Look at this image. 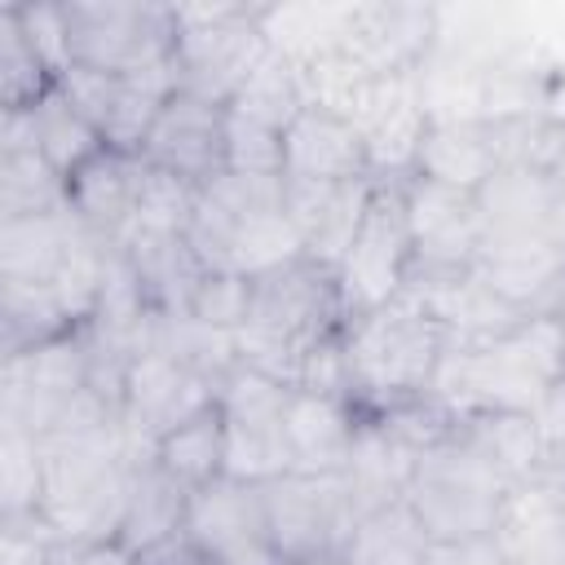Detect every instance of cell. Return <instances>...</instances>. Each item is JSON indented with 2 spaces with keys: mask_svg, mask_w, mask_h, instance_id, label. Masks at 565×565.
Listing matches in <instances>:
<instances>
[{
  "mask_svg": "<svg viewBox=\"0 0 565 565\" xmlns=\"http://www.w3.org/2000/svg\"><path fill=\"white\" fill-rule=\"evenodd\" d=\"M344 322L349 313H344L335 269L300 256L282 269L252 278V300H247L243 327L234 331V349L243 366L287 388H300L305 362L322 344L340 340Z\"/></svg>",
  "mask_w": 565,
  "mask_h": 565,
  "instance_id": "6da1fadb",
  "label": "cell"
},
{
  "mask_svg": "<svg viewBox=\"0 0 565 565\" xmlns=\"http://www.w3.org/2000/svg\"><path fill=\"white\" fill-rule=\"evenodd\" d=\"M565 380V318L534 313L512 331L481 344H450L428 397L455 419L486 411L534 415L543 397Z\"/></svg>",
  "mask_w": 565,
  "mask_h": 565,
  "instance_id": "7a4b0ae2",
  "label": "cell"
},
{
  "mask_svg": "<svg viewBox=\"0 0 565 565\" xmlns=\"http://www.w3.org/2000/svg\"><path fill=\"white\" fill-rule=\"evenodd\" d=\"M446 349V327L415 291H402L397 300L344 322V397L358 406V415H384L419 402L433 388Z\"/></svg>",
  "mask_w": 565,
  "mask_h": 565,
  "instance_id": "3957f363",
  "label": "cell"
},
{
  "mask_svg": "<svg viewBox=\"0 0 565 565\" xmlns=\"http://www.w3.org/2000/svg\"><path fill=\"white\" fill-rule=\"evenodd\" d=\"M185 238L203 269H230L243 278H260L305 256L287 216V177L260 172H221L207 181Z\"/></svg>",
  "mask_w": 565,
  "mask_h": 565,
  "instance_id": "277c9868",
  "label": "cell"
},
{
  "mask_svg": "<svg viewBox=\"0 0 565 565\" xmlns=\"http://www.w3.org/2000/svg\"><path fill=\"white\" fill-rule=\"evenodd\" d=\"M512 490L516 481H508L455 424L450 437L419 450L406 503L415 508L433 543H455V539L494 534Z\"/></svg>",
  "mask_w": 565,
  "mask_h": 565,
  "instance_id": "5b68a950",
  "label": "cell"
},
{
  "mask_svg": "<svg viewBox=\"0 0 565 565\" xmlns=\"http://www.w3.org/2000/svg\"><path fill=\"white\" fill-rule=\"evenodd\" d=\"M265 4H177L172 84L203 102L230 106L256 62L269 53Z\"/></svg>",
  "mask_w": 565,
  "mask_h": 565,
  "instance_id": "8992f818",
  "label": "cell"
},
{
  "mask_svg": "<svg viewBox=\"0 0 565 565\" xmlns=\"http://www.w3.org/2000/svg\"><path fill=\"white\" fill-rule=\"evenodd\" d=\"M71 66L146 75L172 66L177 4L154 0H62Z\"/></svg>",
  "mask_w": 565,
  "mask_h": 565,
  "instance_id": "52a82bcc",
  "label": "cell"
},
{
  "mask_svg": "<svg viewBox=\"0 0 565 565\" xmlns=\"http://www.w3.org/2000/svg\"><path fill=\"white\" fill-rule=\"evenodd\" d=\"M411 269H415V243H411V225H406L402 181H375L371 207H366L344 260L335 265L344 313L358 318V313H371V309L397 300L411 287Z\"/></svg>",
  "mask_w": 565,
  "mask_h": 565,
  "instance_id": "ba28073f",
  "label": "cell"
},
{
  "mask_svg": "<svg viewBox=\"0 0 565 565\" xmlns=\"http://www.w3.org/2000/svg\"><path fill=\"white\" fill-rule=\"evenodd\" d=\"M291 393L296 388H287L243 362L216 384V411L225 424V477L265 486L287 472L282 415H287Z\"/></svg>",
  "mask_w": 565,
  "mask_h": 565,
  "instance_id": "9c48e42d",
  "label": "cell"
},
{
  "mask_svg": "<svg viewBox=\"0 0 565 565\" xmlns=\"http://www.w3.org/2000/svg\"><path fill=\"white\" fill-rule=\"evenodd\" d=\"M181 534L212 565H282L265 516V490L256 481L216 477L190 490Z\"/></svg>",
  "mask_w": 565,
  "mask_h": 565,
  "instance_id": "30bf717a",
  "label": "cell"
},
{
  "mask_svg": "<svg viewBox=\"0 0 565 565\" xmlns=\"http://www.w3.org/2000/svg\"><path fill=\"white\" fill-rule=\"evenodd\" d=\"M265 490V516L282 565H300L322 552H340L353 530V508L344 494L340 472L309 477V472H282L260 486Z\"/></svg>",
  "mask_w": 565,
  "mask_h": 565,
  "instance_id": "8fae6325",
  "label": "cell"
},
{
  "mask_svg": "<svg viewBox=\"0 0 565 565\" xmlns=\"http://www.w3.org/2000/svg\"><path fill=\"white\" fill-rule=\"evenodd\" d=\"M402 199H406V225H411V243H415L411 282L450 278V274H463L477 265V252L486 238L477 194L450 190V185H437L424 177H406Z\"/></svg>",
  "mask_w": 565,
  "mask_h": 565,
  "instance_id": "7c38bea8",
  "label": "cell"
},
{
  "mask_svg": "<svg viewBox=\"0 0 565 565\" xmlns=\"http://www.w3.org/2000/svg\"><path fill=\"white\" fill-rule=\"evenodd\" d=\"M212 406H216V384L159 349L132 358L119 393V419L137 450H154L159 437H168L172 428H181L185 419Z\"/></svg>",
  "mask_w": 565,
  "mask_h": 565,
  "instance_id": "4fadbf2b",
  "label": "cell"
},
{
  "mask_svg": "<svg viewBox=\"0 0 565 565\" xmlns=\"http://www.w3.org/2000/svg\"><path fill=\"white\" fill-rule=\"evenodd\" d=\"M57 88L84 110V119L102 132L110 150H132L141 154V141L159 115V106L177 93L172 66L168 71H146V75H106V71H84L71 66Z\"/></svg>",
  "mask_w": 565,
  "mask_h": 565,
  "instance_id": "5bb4252c",
  "label": "cell"
},
{
  "mask_svg": "<svg viewBox=\"0 0 565 565\" xmlns=\"http://www.w3.org/2000/svg\"><path fill=\"white\" fill-rule=\"evenodd\" d=\"M225 124L230 110L216 102H203L194 93H172L146 141H141V159L194 190H203L207 181H216L225 172Z\"/></svg>",
  "mask_w": 565,
  "mask_h": 565,
  "instance_id": "9a60e30c",
  "label": "cell"
},
{
  "mask_svg": "<svg viewBox=\"0 0 565 565\" xmlns=\"http://www.w3.org/2000/svg\"><path fill=\"white\" fill-rule=\"evenodd\" d=\"M441 9L437 4H393V0H353V22L344 53L366 75H411L437 49Z\"/></svg>",
  "mask_w": 565,
  "mask_h": 565,
  "instance_id": "2e32d148",
  "label": "cell"
},
{
  "mask_svg": "<svg viewBox=\"0 0 565 565\" xmlns=\"http://www.w3.org/2000/svg\"><path fill=\"white\" fill-rule=\"evenodd\" d=\"M141 185H146V159L132 154V150H110L106 146L79 172L66 177V207L88 234L119 247L132 234Z\"/></svg>",
  "mask_w": 565,
  "mask_h": 565,
  "instance_id": "e0dca14e",
  "label": "cell"
},
{
  "mask_svg": "<svg viewBox=\"0 0 565 565\" xmlns=\"http://www.w3.org/2000/svg\"><path fill=\"white\" fill-rule=\"evenodd\" d=\"M375 194V177H358V181H287V216L300 234V247L309 260L335 269L371 207Z\"/></svg>",
  "mask_w": 565,
  "mask_h": 565,
  "instance_id": "ac0fdd59",
  "label": "cell"
},
{
  "mask_svg": "<svg viewBox=\"0 0 565 565\" xmlns=\"http://www.w3.org/2000/svg\"><path fill=\"white\" fill-rule=\"evenodd\" d=\"M282 177L313 185L371 177L366 141L344 115L327 106H305L282 132Z\"/></svg>",
  "mask_w": 565,
  "mask_h": 565,
  "instance_id": "d6986e66",
  "label": "cell"
},
{
  "mask_svg": "<svg viewBox=\"0 0 565 565\" xmlns=\"http://www.w3.org/2000/svg\"><path fill=\"white\" fill-rule=\"evenodd\" d=\"M358 406L349 397L331 393H305L296 388L282 415V441H287V472L331 477L344 468L353 437H358Z\"/></svg>",
  "mask_w": 565,
  "mask_h": 565,
  "instance_id": "ffe728a7",
  "label": "cell"
},
{
  "mask_svg": "<svg viewBox=\"0 0 565 565\" xmlns=\"http://www.w3.org/2000/svg\"><path fill=\"white\" fill-rule=\"evenodd\" d=\"M415 459H419V450L406 446L384 419L362 415V419H358L353 450H349V459H344V468H340V481H344L353 521L366 516V512H375V508H384V503L406 499Z\"/></svg>",
  "mask_w": 565,
  "mask_h": 565,
  "instance_id": "44dd1931",
  "label": "cell"
},
{
  "mask_svg": "<svg viewBox=\"0 0 565 565\" xmlns=\"http://www.w3.org/2000/svg\"><path fill=\"white\" fill-rule=\"evenodd\" d=\"M494 172H499V150L486 119H428L411 177L477 194Z\"/></svg>",
  "mask_w": 565,
  "mask_h": 565,
  "instance_id": "7402d4cb",
  "label": "cell"
},
{
  "mask_svg": "<svg viewBox=\"0 0 565 565\" xmlns=\"http://www.w3.org/2000/svg\"><path fill=\"white\" fill-rule=\"evenodd\" d=\"M88 230L71 216V207L49 216H18L0 221V282H57L75 247Z\"/></svg>",
  "mask_w": 565,
  "mask_h": 565,
  "instance_id": "603a6c76",
  "label": "cell"
},
{
  "mask_svg": "<svg viewBox=\"0 0 565 565\" xmlns=\"http://www.w3.org/2000/svg\"><path fill=\"white\" fill-rule=\"evenodd\" d=\"M561 194H565V185H561L552 172H534V168H512V163H503V168L477 190V207H481L486 238L547 234Z\"/></svg>",
  "mask_w": 565,
  "mask_h": 565,
  "instance_id": "cb8c5ba5",
  "label": "cell"
},
{
  "mask_svg": "<svg viewBox=\"0 0 565 565\" xmlns=\"http://www.w3.org/2000/svg\"><path fill=\"white\" fill-rule=\"evenodd\" d=\"M66 207V177L35 150L22 124L0 132V221L49 216Z\"/></svg>",
  "mask_w": 565,
  "mask_h": 565,
  "instance_id": "d4e9b609",
  "label": "cell"
},
{
  "mask_svg": "<svg viewBox=\"0 0 565 565\" xmlns=\"http://www.w3.org/2000/svg\"><path fill=\"white\" fill-rule=\"evenodd\" d=\"M141 282V296L154 313H190L194 287L207 274L203 260L194 256L185 234H154V238H132L119 247Z\"/></svg>",
  "mask_w": 565,
  "mask_h": 565,
  "instance_id": "484cf974",
  "label": "cell"
},
{
  "mask_svg": "<svg viewBox=\"0 0 565 565\" xmlns=\"http://www.w3.org/2000/svg\"><path fill=\"white\" fill-rule=\"evenodd\" d=\"M185 503H190V490L168 477L154 455H132V472H128V503H124V525H119V539L141 552V547H154L172 534H181L185 525Z\"/></svg>",
  "mask_w": 565,
  "mask_h": 565,
  "instance_id": "4316f807",
  "label": "cell"
},
{
  "mask_svg": "<svg viewBox=\"0 0 565 565\" xmlns=\"http://www.w3.org/2000/svg\"><path fill=\"white\" fill-rule=\"evenodd\" d=\"M353 22V0L327 4V0H300V4H265L260 26L274 53H282L296 66H309L313 57L344 44Z\"/></svg>",
  "mask_w": 565,
  "mask_h": 565,
  "instance_id": "83f0119b",
  "label": "cell"
},
{
  "mask_svg": "<svg viewBox=\"0 0 565 565\" xmlns=\"http://www.w3.org/2000/svg\"><path fill=\"white\" fill-rule=\"evenodd\" d=\"M428 547H433V534L424 530L415 508L406 499H397V503H384V508L358 516L340 556L349 565H424Z\"/></svg>",
  "mask_w": 565,
  "mask_h": 565,
  "instance_id": "f1b7e54d",
  "label": "cell"
},
{
  "mask_svg": "<svg viewBox=\"0 0 565 565\" xmlns=\"http://www.w3.org/2000/svg\"><path fill=\"white\" fill-rule=\"evenodd\" d=\"M71 331H79V322L49 282H0V358L40 349Z\"/></svg>",
  "mask_w": 565,
  "mask_h": 565,
  "instance_id": "f546056e",
  "label": "cell"
},
{
  "mask_svg": "<svg viewBox=\"0 0 565 565\" xmlns=\"http://www.w3.org/2000/svg\"><path fill=\"white\" fill-rule=\"evenodd\" d=\"M499 547L508 552L512 565H565V534L547 508V494L539 486V477L521 481L508 503L503 516L494 525Z\"/></svg>",
  "mask_w": 565,
  "mask_h": 565,
  "instance_id": "4dcf8cb0",
  "label": "cell"
},
{
  "mask_svg": "<svg viewBox=\"0 0 565 565\" xmlns=\"http://www.w3.org/2000/svg\"><path fill=\"white\" fill-rule=\"evenodd\" d=\"M26 124H31V137H35V150L62 172V177H71V172H79L93 154H102L106 150V141H102V132L84 119V110L53 84L35 106H26Z\"/></svg>",
  "mask_w": 565,
  "mask_h": 565,
  "instance_id": "1f68e13d",
  "label": "cell"
},
{
  "mask_svg": "<svg viewBox=\"0 0 565 565\" xmlns=\"http://www.w3.org/2000/svg\"><path fill=\"white\" fill-rule=\"evenodd\" d=\"M459 433L516 486L543 472V433H539L534 415H521V411L463 415Z\"/></svg>",
  "mask_w": 565,
  "mask_h": 565,
  "instance_id": "d6a6232c",
  "label": "cell"
},
{
  "mask_svg": "<svg viewBox=\"0 0 565 565\" xmlns=\"http://www.w3.org/2000/svg\"><path fill=\"white\" fill-rule=\"evenodd\" d=\"M150 455L185 490H199V486L225 477V424H221V411L212 406V411L185 419L181 428H172L168 437H159Z\"/></svg>",
  "mask_w": 565,
  "mask_h": 565,
  "instance_id": "836d02e7",
  "label": "cell"
},
{
  "mask_svg": "<svg viewBox=\"0 0 565 565\" xmlns=\"http://www.w3.org/2000/svg\"><path fill=\"white\" fill-rule=\"evenodd\" d=\"M309 106V93H305V79H300V66L287 62L282 53H265L256 62V71L243 79V88L234 93L230 110L243 115V119H256L265 128H278L287 132V124Z\"/></svg>",
  "mask_w": 565,
  "mask_h": 565,
  "instance_id": "e575fe53",
  "label": "cell"
},
{
  "mask_svg": "<svg viewBox=\"0 0 565 565\" xmlns=\"http://www.w3.org/2000/svg\"><path fill=\"white\" fill-rule=\"evenodd\" d=\"M57 84L53 66L31 49L13 4L0 9V110H26Z\"/></svg>",
  "mask_w": 565,
  "mask_h": 565,
  "instance_id": "d590c367",
  "label": "cell"
},
{
  "mask_svg": "<svg viewBox=\"0 0 565 565\" xmlns=\"http://www.w3.org/2000/svg\"><path fill=\"white\" fill-rule=\"evenodd\" d=\"M44 503V446L31 433L0 428V521L40 516Z\"/></svg>",
  "mask_w": 565,
  "mask_h": 565,
  "instance_id": "8d00e7d4",
  "label": "cell"
},
{
  "mask_svg": "<svg viewBox=\"0 0 565 565\" xmlns=\"http://www.w3.org/2000/svg\"><path fill=\"white\" fill-rule=\"evenodd\" d=\"M194 203H199V190L150 168L146 163V185H141V199H137V221H132V238H154V234H185L190 230V216H194ZM119 243V247H124Z\"/></svg>",
  "mask_w": 565,
  "mask_h": 565,
  "instance_id": "74e56055",
  "label": "cell"
},
{
  "mask_svg": "<svg viewBox=\"0 0 565 565\" xmlns=\"http://www.w3.org/2000/svg\"><path fill=\"white\" fill-rule=\"evenodd\" d=\"M225 172L282 177V132L230 110V124H225Z\"/></svg>",
  "mask_w": 565,
  "mask_h": 565,
  "instance_id": "f35d334b",
  "label": "cell"
},
{
  "mask_svg": "<svg viewBox=\"0 0 565 565\" xmlns=\"http://www.w3.org/2000/svg\"><path fill=\"white\" fill-rule=\"evenodd\" d=\"M247 300H252V278L243 274H230V269H207L194 287V300H190V313L212 322V327H225V331H238L243 318H247Z\"/></svg>",
  "mask_w": 565,
  "mask_h": 565,
  "instance_id": "ab89813d",
  "label": "cell"
},
{
  "mask_svg": "<svg viewBox=\"0 0 565 565\" xmlns=\"http://www.w3.org/2000/svg\"><path fill=\"white\" fill-rule=\"evenodd\" d=\"M31 49L53 66V75L62 79L71 71V49H66V9L62 4H40V0H18L13 4Z\"/></svg>",
  "mask_w": 565,
  "mask_h": 565,
  "instance_id": "60d3db41",
  "label": "cell"
},
{
  "mask_svg": "<svg viewBox=\"0 0 565 565\" xmlns=\"http://www.w3.org/2000/svg\"><path fill=\"white\" fill-rule=\"evenodd\" d=\"M44 565H137L124 539H53Z\"/></svg>",
  "mask_w": 565,
  "mask_h": 565,
  "instance_id": "b9f144b4",
  "label": "cell"
},
{
  "mask_svg": "<svg viewBox=\"0 0 565 565\" xmlns=\"http://www.w3.org/2000/svg\"><path fill=\"white\" fill-rule=\"evenodd\" d=\"M424 565H512L508 552L499 547L494 534H477V539H455V543H433Z\"/></svg>",
  "mask_w": 565,
  "mask_h": 565,
  "instance_id": "7bdbcfd3",
  "label": "cell"
},
{
  "mask_svg": "<svg viewBox=\"0 0 565 565\" xmlns=\"http://www.w3.org/2000/svg\"><path fill=\"white\" fill-rule=\"evenodd\" d=\"M137 565H212V561L185 534H172V539H163L154 547H141L137 552Z\"/></svg>",
  "mask_w": 565,
  "mask_h": 565,
  "instance_id": "ee69618b",
  "label": "cell"
},
{
  "mask_svg": "<svg viewBox=\"0 0 565 565\" xmlns=\"http://www.w3.org/2000/svg\"><path fill=\"white\" fill-rule=\"evenodd\" d=\"M543 115H552L561 128H565V62L552 66L547 75V93H543Z\"/></svg>",
  "mask_w": 565,
  "mask_h": 565,
  "instance_id": "f6af8a7d",
  "label": "cell"
},
{
  "mask_svg": "<svg viewBox=\"0 0 565 565\" xmlns=\"http://www.w3.org/2000/svg\"><path fill=\"white\" fill-rule=\"evenodd\" d=\"M547 238H552V247H556V252H561V260H565V194H561V203H556V212H552Z\"/></svg>",
  "mask_w": 565,
  "mask_h": 565,
  "instance_id": "bcb514c9",
  "label": "cell"
},
{
  "mask_svg": "<svg viewBox=\"0 0 565 565\" xmlns=\"http://www.w3.org/2000/svg\"><path fill=\"white\" fill-rule=\"evenodd\" d=\"M543 468H556V472H565V437H561V441L547 450V463H543Z\"/></svg>",
  "mask_w": 565,
  "mask_h": 565,
  "instance_id": "7dc6e473",
  "label": "cell"
},
{
  "mask_svg": "<svg viewBox=\"0 0 565 565\" xmlns=\"http://www.w3.org/2000/svg\"><path fill=\"white\" fill-rule=\"evenodd\" d=\"M300 565H349L340 552H322V556H309V561H300Z\"/></svg>",
  "mask_w": 565,
  "mask_h": 565,
  "instance_id": "c3c4849f",
  "label": "cell"
},
{
  "mask_svg": "<svg viewBox=\"0 0 565 565\" xmlns=\"http://www.w3.org/2000/svg\"><path fill=\"white\" fill-rule=\"evenodd\" d=\"M556 181H561V185H565V159H561V168H556Z\"/></svg>",
  "mask_w": 565,
  "mask_h": 565,
  "instance_id": "681fc988",
  "label": "cell"
}]
</instances>
